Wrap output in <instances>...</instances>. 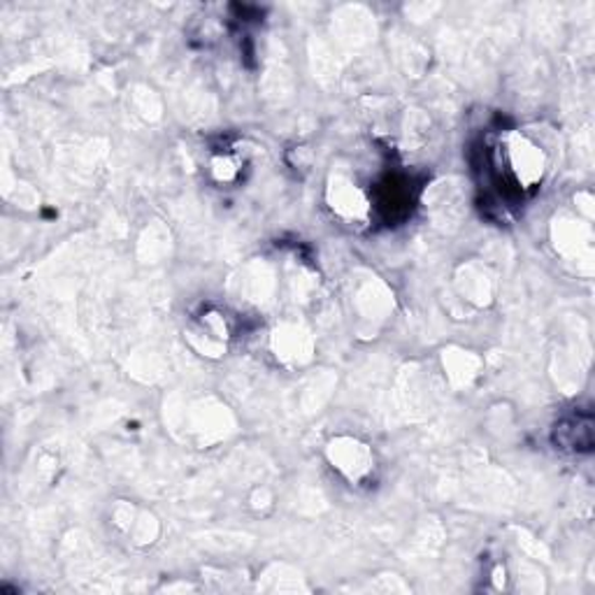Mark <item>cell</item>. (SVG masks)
I'll return each mask as SVG.
<instances>
[{
	"label": "cell",
	"instance_id": "6da1fadb",
	"mask_svg": "<svg viewBox=\"0 0 595 595\" xmlns=\"http://www.w3.org/2000/svg\"><path fill=\"white\" fill-rule=\"evenodd\" d=\"M498 154L503 168L521 191L537 189L544 175H547V154H544V149L533 138H528L521 130H507L501 138Z\"/></svg>",
	"mask_w": 595,
	"mask_h": 595
},
{
	"label": "cell",
	"instance_id": "7a4b0ae2",
	"mask_svg": "<svg viewBox=\"0 0 595 595\" xmlns=\"http://www.w3.org/2000/svg\"><path fill=\"white\" fill-rule=\"evenodd\" d=\"M326 460L330 463V468L354 486L366 484L377 470L372 446L354 435H338L330 440L326 444Z\"/></svg>",
	"mask_w": 595,
	"mask_h": 595
},
{
	"label": "cell",
	"instance_id": "3957f363",
	"mask_svg": "<svg viewBox=\"0 0 595 595\" xmlns=\"http://www.w3.org/2000/svg\"><path fill=\"white\" fill-rule=\"evenodd\" d=\"M328 207L344 221H366L370 214V198L350 175H333L328 181Z\"/></svg>",
	"mask_w": 595,
	"mask_h": 595
},
{
	"label": "cell",
	"instance_id": "277c9868",
	"mask_svg": "<svg viewBox=\"0 0 595 595\" xmlns=\"http://www.w3.org/2000/svg\"><path fill=\"white\" fill-rule=\"evenodd\" d=\"M273 352L284 366H305L314 354V338L305 326L284 321L273 330Z\"/></svg>",
	"mask_w": 595,
	"mask_h": 595
},
{
	"label": "cell",
	"instance_id": "5b68a950",
	"mask_svg": "<svg viewBox=\"0 0 595 595\" xmlns=\"http://www.w3.org/2000/svg\"><path fill=\"white\" fill-rule=\"evenodd\" d=\"M189 340L203 356H221L230 340V328L221 312L207 309L189 330Z\"/></svg>",
	"mask_w": 595,
	"mask_h": 595
},
{
	"label": "cell",
	"instance_id": "8992f818",
	"mask_svg": "<svg viewBox=\"0 0 595 595\" xmlns=\"http://www.w3.org/2000/svg\"><path fill=\"white\" fill-rule=\"evenodd\" d=\"M556 444L566 452H591L593 446V421L588 417H572L556 426Z\"/></svg>",
	"mask_w": 595,
	"mask_h": 595
},
{
	"label": "cell",
	"instance_id": "52a82bcc",
	"mask_svg": "<svg viewBox=\"0 0 595 595\" xmlns=\"http://www.w3.org/2000/svg\"><path fill=\"white\" fill-rule=\"evenodd\" d=\"M442 363L454 387H468L479 375V358L466 350H446Z\"/></svg>",
	"mask_w": 595,
	"mask_h": 595
},
{
	"label": "cell",
	"instance_id": "ba28073f",
	"mask_svg": "<svg viewBox=\"0 0 595 595\" xmlns=\"http://www.w3.org/2000/svg\"><path fill=\"white\" fill-rule=\"evenodd\" d=\"M210 175L217 185H233L242 175V161L236 154H217L210 161Z\"/></svg>",
	"mask_w": 595,
	"mask_h": 595
}]
</instances>
